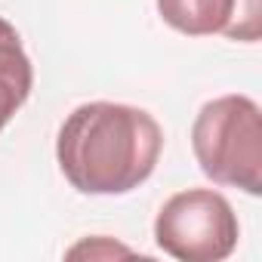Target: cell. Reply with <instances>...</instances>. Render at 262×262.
Returning <instances> with one entry per match:
<instances>
[{
    "mask_svg": "<svg viewBox=\"0 0 262 262\" xmlns=\"http://www.w3.org/2000/svg\"><path fill=\"white\" fill-rule=\"evenodd\" d=\"M164 148L161 123L120 102H86L59 126L56 158L80 194H126L158 167Z\"/></svg>",
    "mask_w": 262,
    "mask_h": 262,
    "instance_id": "6da1fadb",
    "label": "cell"
},
{
    "mask_svg": "<svg viewBox=\"0 0 262 262\" xmlns=\"http://www.w3.org/2000/svg\"><path fill=\"white\" fill-rule=\"evenodd\" d=\"M191 148L216 185L262 191V111L250 96L231 93L207 102L191 126Z\"/></svg>",
    "mask_w": 262,
    "mask_h": 262,
    "instance_id": "7a4b0ae2",
    "label": "cell"
},
{
    "mask_svg": "<svg viewBox=\"0 0 262 262\" xmlns=\"http://www.w3.org/2000/svg\"><path fill=\"white\" fill-rule=\"evenodd\" d=\"M237 216L213 188H188L173 194L158 219L155 241L164 253L182 262H219L237 247Z\"/></svg>",
    "mask_w": 262,
    "mask_h": 262,
    "instance_id": "3957f363",
    "label": "cell"
},
{
    "mask_svg": "<svg viewBox=\"0 0 262 262\" xmlns=\"http://www.w3.org/2000/svg\"><path fill=\"white\" fill-rule=\"evenodd\" d=\"M158 13L188 37L225 34L244 43L262 37V0H158Z\"/></svg>",
    "mask_w": 262,
    "mask_h": 262,
    "instance_id": "277c9868",
    "label": "cell"
},
{
    "mask_svg": "<svg viewBox=\"0 0 262 262\" xmlns=\"http://www.w3.org/2000/svg\"><path fill=\"white\" fill-rule=\"evenodd\" d=\"M34 86V68L22 47L19 31L0 19V129L25 105Z\"/></svg>",
    "mask_w": 262,
    "mask_h": 262,
    "instance_id": "5b68a950",
    "label": "cell"
}]
</instances>
